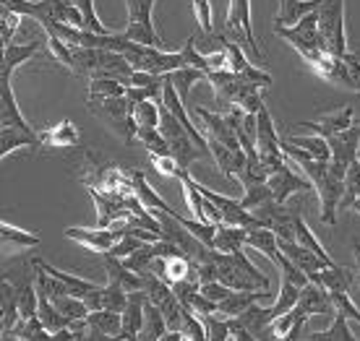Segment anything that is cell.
<instances>
[{"label": "cell", "instance_id": "cell-1", "mask_svg": "<svg viewBox=\"0 0 360 341\" xmlns=\"http://www.w3.org/2000/svg\"><path fill=\"white\" fill-rule=\"evenodd\" d=\"M279 144H282V152H285V156H288L290 162L295 164V167H300L303 175L314 182L316 193L321 198V222L334 227L337 225L340 203H342V198H345V180H340L334 175L329 162L314 159L311 154H306L303 149H297V146L290 144L288 138H282Z\"/></svg>", "mask_w": 360, "mask_h": 341}, {"label": "cell", "instance_id": "cell-2", "mask_svg": "<svg viewBox=\"0 0 360 341\" xmlns=\"http://www.w3.org/2000/svg\"><path fill=\"white\" fill-rule=\"evenodd\" d=\"M160 133L165 135V141L170 146V156L178 159L180 170H188L196 159L212 156L207 149H201V146L193 141V135L186 131V126H183L165 105H160Z\"/></svg>", "mask_w": 360, "mask_h": 341}, {"label": "cell", "instance_id": "cell-3", "mask_svg": "<svg viewBox=\"0 0 360 341\" xmlns=\"http://www.w3.org/2000/svg\"><path fill=\"white\" fill-rule=\"evenodd\" d=\"M134 102L128 97H112V99H89V109L99 120H105L126 144L136 141V126L134 120Z\"/></svg>", "mask_w": 360, "mask_h": 341}, {"label": "cell", "instance_id": "cell-4", "mask_svg": "<svg viewBox=\"0 0 360 341\" xmlns=\"http://www.w3.org/2000/svg\"><path fill=\"white\" fill-rule=\"evenodd\" d=\"M319 34L324 53L345 58L347 55V39H345V0H324L319 8Z\"/></svg>", "mask_w": 360, "mask_h": 341}, {"label": "cell", "instance_id": "cell-5", "mask_svg": "<svg viewBox=\"0 0 360 341\" xmlns=\"http://www.w3.org/2000/svg\"><path fill=\"white\" fill-rule=\"evenodd\" d=\"M222 34L235 42V45H245L256 58H262V47L253 36L251 24V0H230V13H227L225 29Z\"/></svg>", "mask_w": 360, "mask_h": 341}, {"label": "cell", "instance_id": "cell-6", "mask_svg": "<svg viewBox=\"0 0 360 341\" xmlns=\"http://www.w3.org/2000/svg\"><path fill=\"white\" fill-rule=\"evenodd\" d=\"M152 11H154V0H128V24H126V29H123V34H126L131 42H139V45L165 47L162 42L157 39Z\"/></svg>", "mask_w": 360, "mask_h": 341}, {"label": "cell", "instance_id": "cell-7", "mask_svg": "<svg viewBox=\"0 0 360 341\" xmlns=\"http://www.w3.org/2000/svg\"><path fill=\"white\" fill-rule=\"evenodd\" d=\"M326 141H329V149H332V159H329V164H332V172L340 180H345V178H347L350 164L358 159L360 123H355V126L347 128V131H342V133L329 135Z\"/></svg>", "mask_w": 360, "mask_h": 341}, {"label": "cell", "instance_id": "cell-8", "mask_svg": "<svg viewBox=\"0 0 360 341\" xmlns=\"http://www.w3.org/2000/svg\"><path fill=\"white\" fill-rule=\"evenodd\" d=\"M253 216L259 219V229H271L277 234V240H295V219H292V211L285 208V203H277V201H269L264 206L253 208Z\"/></svg>", "mask_w": 360, "mask_h": 341}, {"label": "cell", "instance_id": "cell-9", "mask_svg": "<svg viewBox=\"0 0 360 341\" xmlns=\"http://www.w3.org/2000/svg\"><path fill=\"white\" fill-rule=\"evenodd\" d=\"M269 188H271V196L277 203H285L292 193H314V182L306 178V175H297L290 164H285L279 172L269 175Z\"/></svg>", "mask_w": 360, "mask_h": 341}, {"label": "cell", "instance_id": "cell-10", "mask_svg": "<svg viewBox=\"0 0 360 341\" xmlns=\"http://www.w3.org/2000/svg\"><path fill=\"white\" fill-rule=\"evenodd\" d=\"M65 237L73 240V243H82L84 248H89L94 253H110L117 245L120 234L110 227H97V229H89V227H68L65 229Z\"/></svg>", "mask_w": 360, "mask_h": 341}, {"label": "cell", "instance_id": "cell-11", "mask_svg": "<svg viewBox=\"0 0 360 341\" xmlns=\"http://www.w3.org/2000/svg\"><path fill=\"white\" fill-rule=\"evenodd\" d=\"M316 73L321 76V79H326L329 83H334V86H345V89H352V91H360L358 81L352 79L350 73V65L345 63V58H337V55H329L324 53L319 60L314 63Z\"/></svg>", "mask_w": 360, "mask_h": 341}, {"label": "cell", "instance_id": "cell-12", "mask_svg": "<svg viewBox=\"0 0 360 341\" xmlns=\"http://www.w3.org/2000/svg\"><path fill=\"white\" fill-rule=\"evenodd\" d=\"M128 295L126 289L115 284V281H108L105 287H94L89 295L84 297V302L89 305V310H115V313H123L128 305Z\"/></svg>", "mask_w": 360, "mask_h": 341}, {"label": "cell", "instance_id": "cell-13", "mask_svg": "<svg viewBox=\"0 0 360 341\" xmlns=\"http://www.w3.org/2000/svg\"><path fill=\"white\" fill-rule=\"evenodd\" d=\"M0 6L3 11H13V13L34 18L45 32L53 29V24H58L53 16V0H0Z\"/></svg>", "mask_w": 360, "mask_h": 341}, {"label": "cell", "instance_id": "cell-14", "mask_svg": "<svg viewBox=\"0 0 360 341\" xmlns=\"http://www.w3.org/2000/svg\"><path fill=\"white\" fill-rule=\"evenodd\" d=\"M146 302H149L146 292H131L128 295V305L123 310V331H120V339L123 341L139 339V333L144 328Z\"/></svg>", "mask_w": 360, "mask_h": 341}, {"label": "cell", "instance_id": "cell-15", "mask_svg": "<svg viewBox=\"0 0 360 341\" xmlns=\"http://www.w3.org/2000/svg\"><path fill=\"white\" fill-rule=\"evenodd\" d=\"M3 126L32 131L27 117L21 115V109H18V102L13 97V89H11V76H6V73H0V128Z\"/></svg>", "mask_w": 360, "mask_h": 341}, {"label": "cell", "instance_id": "cell-16", "mask_svg": "<svg viewBox=\"0 0 360 341\" xmlns=\"http://www.w3.org/2000/svg\"><path fill=\"white\" fill-rule=\"evenodd\" d=\"M352 107H340L324 115L321 120H316V123H300V131L306 128V131H314L316 135H321V138H329V135H337L352 128Z\"/></svg>", "mask_w": 360, "mask_h": 341}, {"label": "cell", "instance_id": "cell-17", "mask_svg": "<svg viewBox=\"0 0 360 341\" xmlns=\"http://www.w3.org/2000/svg\"><path fill=\"white\" fill-rule=\"evenodd\" d=\"M105 255V269H108V281H115L126 292H144V274H136L123 263L120 258L110 255V253H102Z\"/></svg>", "mask_w": 360, "mask_h": 341}, {"label": "cell", "instance_id": "cell-18", "mask_svg": "<svg viewBox=\"0 0 360 341\" xmlns=\"http://www.w3.org/2000/svg\"><path fill=\"white\" fill-rule=\"evenodd\" d=\"M227 55H230V71L238 73L240 79L256 83V86H271V76L266 71H262V68H256V65L248 63L240 45L230 42V45H227Z\"/></svg>", "mask_w": 360, "mask_h": 341}, {"label": "cell", "instance_id": "cell-19", "mask_svg": "<svg viewBox=\"0 0 360 341\" xmlns=\"http://www.w3.org/2000/svg\"><path fill=\"white\" fill-rule=\"evenodd\" d=\"M324 6V0H279V11L274 18V27H295L300 18Z\"/></svg>", "mask_w": 360, "mask_h": 341}, {"label": "cell", "instance_id": "cell-20", "mask_svg": "<svg viewBox=\"0 0 360 341\" xmlns=\"http://www.w3.org/2000/svg\"><path fill=\"white\" fill-rule=\"evenodd\" d=\"M297 305L303 307L308 315H334V302H332V295H329V289L319 287L314 281H308L303 292H300V300H297Z\"/></svg>", "mask_w": 360, "mask_h": 341}, {"label": "cell", "instance_id": "cell-21", "mask_svg": "<svg viewBox=\"0 0 360 341\" xmlns=\"http://www.w3.org/2000/svg\"><path fill=\"white\" fill-rule=\"evenodd\" d=\"M126 175H128V180H131V185H134V193H136V198L144 203L149 211H165V214H172V216H178V211L172 206H167L162 198L157 196L152 190V185L144 180V175L141 172H136V170H126Z\"/></svg>", "mask_w": 360, "mask_h": 341}, {"label": "cell", "instance_id": "cell-22", "mask_svg": "<svg viewBox=\"0 0 360 341\" xmlns=\"http://www.w3.org/2000/svg\"><path fill=\"white\" fill-rule=\"evenodd\" d=\"M24 146L39 149V146H42V138H39L34 131H21V128H11V126L0 128V156H3V159H6L11 152L24 149Z\"/></svg>", "mask_w": 360, "mask_h": 341}, {"label": "cell", "instance_id": "cell-23", "mask_svg": "<svg viewBox=\"0 0 360 341\" xmlns=\"http://www.w3.org/2000/svg\"><path fill=\"white\" fill-rule=\"evenodd\" d=\"M311 281L319 284V287L329 289V292H347L352 287V274L350 269H345V266L337 263V266H326L319 274H314Z\"/></svg>", "mask_w": 360, "mask_h": 341}, {"label": "cell", "instance_id": "cell-24", "mask_svg": "<svg viewBox=\"0 0 360 341\" xmlns=\"http://www.w3.org/2000/svg\"><path fill=\"white\" fill-rule=\"evenodd\" d=\"M245 237H248V229L245 227H230V225H219L217 227V237H214V250L227 253V255H235V253L243 250Z\"/></svg>", "mask_w": 360, "mask_h": 341}, {"label": "cell", "instance_id": "cell-25", "mask_svg": "<svg viewBox=\"0 0 360 341\" xmlns=\"http://www.w3.org/2000/svg\"><path fill=\"white\" fill-rule=\"evenodd\" d=\"M3 339H8L13 328L21 323V313H18V289L11 287L8 279H3Z\"/></svg>", "mask_w": 360, "mask_h": 341}, {"label": "cell", "instance_id": "cell-26", "mask_svg": "<svg viewBox=\"0 0 360 341\" xmlns=\"http://www.w3.org/2000/svg\"><path fill=\"white\" fill-rule=\"evenodd\" d=\"M262 297H269V292H238L233 289V295L222 300V302H217L219 307V315H225V318H238L240 313H245L251 305H256Z\"/></svg>", "mask_w": 360, "mask_h": 341}, {"label": "cell", "instance_id": "cell-27", "mask_svg": "<svg viewBox=\"0 0 360 341\" xmlns=\"http://www.w3.org/2000/svg\"><path fill=\"white\" fill-rule=\"evenodd\" d=\"M300 341H360L352 336L350 323H347V315L345 313H334L332 315V326L326 331H314L303 336Z\"/></svg>", "mask_w": 360, "mask_h": 341}, {"label": "cell", "instance_id": "cell-28", "mask_svg": "<svg viewBox=\"0 0 360 341\" xmlns=\"http://www.w3.org/2000/svg\"><path fill=\"white\" fill-rule=\"evenodd\" d=\"M42 138V146H53V149H68V146L79 144V131L73 126L71 120H60L55 128L45 131L39 135Z\"/></svg>", "mask_w": 360, "mask_h": 341}, {"label": "cell", "instance_id": "cell-29", "mask_svg": "<svg viewBox=\"0 0 360 341\" xmlns=\"http://www.w3.org/2000/svg\"><path fill=\"white\" fill-rule=\"evenodd\" d=\"M39 295V292H37ZM37 318L42 321V326H45L50 333H58L63 331V328H71L73 321H68L58 307H55V302L50 300V297L39 295V307H37Z\"/></svg>", "mask_w": 360, "mask_h": 341}, {"label": "cell", "instance_id": "cell-30", "mask_svg": "<svg viewBox=\"0 0 360 341\" xmlns=\"http://www.w3.org/2000/svg\"><path fill=\"white\" fill-rule=\"evenodd\" d=\"M32 266L34 269H42L45 274H50V276H58L63 284H68V289L73 292V297H86L94 289V284L91 281H86V279H79V276H71V274H65V271L60 269H55V266H50V263H45L42 258H32Z\"/></svg>", "mask_w": 360, "mask_h": 341}, {"label": "cell", "instance_id": "cell-31", "mask_svg": "<svg viewBox=\"0 0 360 341\" xmlns=\"http://www.w3.org/2000/svg\"><path fill=\"white\" fill-rule=\"evenodd\" d=\"M300 292H303V287H297L292 279L282 276V281H279L277 302L271 305V315H274V321H277V318H282V315H288L290 310L297 305V300H300ZM274 321H271V323H274Z\"/></svg>", "mask_w": 360, "mask_h": 341}, {"label": "cell", "instance_id": "cell-32", "mask_svg": "<svg viewBox=\"0 0 360 341\" xmlns=\"http://www.w3.org/2000/svg\"><path fill=\"white\" fill-rule=\"evenodd\" d=\"M37 47H42V42H32V45H8L3 47V65H0V73H11L16 71L21 63H27L37 55Z\"/></svg>", "mask_w": 360, "mask_h": 341}, {"label": "cell", "instance_id": "cell-33", "mask_svg": "<svg viewBox=\"0 0 360 341\" xmlns=\"http://www.w3.org/2000/svg\"><path fill=\"white\" fill-rule=\"evenodd\" d=\"M167 333V321H165V315L160 313V307L152 305V302H146V315H144V328L139 333V339L136 341H160Z\"/></svg>", "mask_w": 360, "mask_h": 341}, {"label": "cell", "instance_id": "cell-34", "mask_svg": "<svg viewBox=\"0 0 360 341\" xmlns=\"http://www.w3.org/2000/svg\"><path fill=\"white\" fill-rule=\"evenodd\" d=\"M290 144L297 146V149H303L306 154H311L314 159L319 162H329L332 159V149H329V141L321 138V135H290L288 138Z\"/></svg>", "mask_w": 360, "mask_h": 341}, {"label": "cell", "instance_id": "cell-35", "mask_svg": "<svg viewBox=\"0 0 360 341\" xmlns=\"http://www.w3.org/2000/svg\"><path fill=\"white\" fill-rule=\"evenodd\" d=\"M342 211H358L360 214V162L350 164V170H347V178H345V198L342 203H340Z\"/></svg>", "mask_w": 360, "mask_h": 341}, {"label": "cell", "instance_id": "cell-36", "mask_svg": "<svg viewBox=\"0 0 360 341\" xmlns=\"http://www.w3.org/2000/svg\"><path fill=\"white\" fill-rule=\"evenodd\" d=\"M86 323L97 331L108 333V336H120L123 331V313H115V310H91Z\"/></svg>", "mask_w": 360, "mask_h": 341}, {"label": "cell", "instance_id": "cell-37", "mask_svg": "<svg viewBox=\"0 0 360 341\" xmlns=\"http://www.w3.org/2000/svg\"><path fill=\"white\" fill-rule=\"evenodd\" d=\"M292 219H295V240H297V243L303 245V248H308L311 253H316V255H319L321 260H326V263H334L332 255H329V253H326L324 248L319 245L316 234L311 232V227L306 225V219L297 214V211H292Z\"/></svg>", "mask_w": 360, "mask_h": 341}, {"label": "cell", "instance_id": "cell-38", "mask_svg": "<svg viewBox=\"0 0 360 341\" xmlns=\"http://www.w3.org/2000/svg\"><path fill=\"white\" fill-rule=\"evenodd\" d=\"M34 287L39 295L50 297V300H58V297H73V292L68 289V284H63L58 276H50L42 269H34Z\"/></svg>", "mask_w": 360, "mask_h": 341}, {"label": "cell", "instance_id": "cell-39", "mask_svg": "<svg viewBox=\"0 0 360 341\" xmlns=\"http://www.w3.org/2000/svg\"><path fill=\"white\" fill-rule=\"evenodd\" d=\"M11 339H18V341H53V333L47 331L45 326H42V321L34 315V318L21 321V323L13 328Z\"/></svg>", "mask_w": 360, "mask_h": 341}, {"label": "cell", "instance_id": "cell-40", "mask_svg": "<svg viewBox=\"0 0 360 341\" xmlns=\"http://www.w3.org/2000/svg\"><path fill=\"white\" fill-rule=\"evenodd\" d=\"M53 16L58 24H68V27L84 29V16L73 0H53Z\"/></svg>", "mask_w": 360, "mask_h": 341}, {"label": "cell", "instance_id": "cell-41", "mask_svg": "<svg viewBox=\"0 0 360 341\" xmlns=\"http://www.w3.org/2000/svg\"><path fill=\"white\" fill-rule=\"evenodd\" d=\"M172 79V83H175V89H178L180 99L186 102V107H188V91L191 86L196 81H201V79H207V73L204 71H198V68H180V71L175 73H167Z\"/></svg>", "mask_w": 360, "mask_h": 341}, {"label": "cell", "instance_id": "cell-42", "mask_svg": "<svg viewBox=\"0 0 360 341\" xmlns=\"http://www.w3.org/2000/svg\"><path fill=\"white\" fill-rule=\"evenodd\" d=\"M136 141L144 146L149 154H170V146L165 141V135L160 133V128H139L136 131Z\"/></svg>", "mask_w": 360, "mask_h": 341}, {"label": "cell", "instance_id": "cell-43", "mask_svg": "<svg viewBox=\"0 0 360 341\" xmlns=\"http://www.w3.org/2000/svg\"><path fill=\"white\" fill-rule=\"evenodd\" d=\"M128 86H123L115 79H91L89 83V99H112V97H126Z\"/></svg>", "mask_w": 360, "mask_h": 341}, {"label": "cell", "instance_id": "cell-44", "mask_svg": "<svg viewBox=\"0 0 360 341\" xmlns=\"http://www.w3.org/2000/svg\"><path fill=\"white\" fill-rule=\"evenodd\" d=\"M53 302L68 321H86L91 313L89 305L84 302L82 297H58V300H53Z\"/></svg>", "mask_w": 360, "mask_h": 341}, {"label": "cell", "instance_id": "cell-45", "mask_svg": "<svg viewBox=\"0 0 360 341\" xmlns=\"http://www.w3.org/2000/svg\"><path fill=\"white\" fill-rule=\"evenodd\" d=\"M201 323L207 328V339L209 341H230L233 339V333H230V318L225 315H207V318H201Z\"/></svg>", "mask_w": 360, "mask_h": 341}, {"label": "cell", "instance_id": "cell-46", "mask_svg": "<svg viewBox=\"0 0 360 341\" xmlns=\"http://www.w3.org/2000/svg\"><path fill=\"white\" fill-rule=\"evenodd\" d=\"M0 240L3 243H13L18 248H34V245H39V237L34 232H24V229H18V227L8 225V222L0 225Z\"/></svg>", "mask_w": 360, "mask_h": 341}, {"label": "cell", "instance_id": "cell-47", "mask_svg": "<svg viewBox=\"0 0 360 341\" xmlns=\"http://www.w3.org/2000/svg\"><path fill=\"white\" fill-rule=\"evenodd\" d=\"M134 120L139 128H160V105L157 102H139L134 107Z\"/></svg>", "mask_w": 360, "mask_h": 341}, {"label": "cell", "instance_id": "cell-48", "mask_svg": "<svg viewBox=\"0 0 360 341\" xmlns=\"http://www.w3.org/2000/svg\"><path fill=\"white\" fill-rule=\"evenodd\" d=\"M183 307H188L191 313L198 315V318H207V315L219 313V307H217L214 300H209V297L201 295V289L191 292V295L186 297V300H183Z\"/></svg>", "mask_w": 360, "mask_h": 341}, {"label": "cell", "instance_id": "cell-49", "mask_svg": "<svg viewBox=\"0 0 360 341\" xmlns=\"http://www.w3.org/2000/svg\"><path fill=\"white\" fill-rule=\"evenodd\" d=\"M76 6L84 16V32H91V34H112V29H108L94 13V0H76Z\"/></svg>", "mask_w": 360, "mask_h": 341}, {"label": "cell", "instance_id": "cell-50", "mask_svg": "<svg viewBox=\"0 0 360 341\" xmlns=\"http://www.w3.org/2000/svg\"><path fill=\"white\" fill-rule=\"evenodd\" d=\"M37 307H39V295H37V287H32V284H24V287L18 289V313H21V321L34 318Z\"/></svg>", "mask_w": 360, "mask_h": 341}, {"label": "cell", "instance_id": "cell-51", "mask_svg": "<svg viewBox=\"0 0 360 341\" xmlns=\"http://www.w3.org/2000/svg\"><path fill=\"white\" fill-rule=\"evenodd\" d=\"M144 245H146V240H141V237H136V234L128 232L117 240V245L110 250V255H115V258L123 260V258H128V255H134V253L139 250V248H144Z\"/></svg>", "mask_w": 360, "mask_h": 341}, {"label": "cell", "instance_id": "cell-52", "mask_svg": "<svg viewBox=\"0 0 360 341\" xmlns=\"http://www.w3.org/2000/svg\"><path fill=\"white\" fill-rule=\"evenodd\" d=\"M0 16H3V27H0V32H3V47L13 45L11 39H13V34L18 32V27H21V13H13V11H3L0 8Z\"/></svg>", "mask_w": 360, "mask_h": 341}, {"label": "cell", "instance_id": "cell-53", "mask_svg": "<svg viewBox=\"0 0 360 341\" xmlns=\"http://www.w3.org/2000/svg\"><path fill=\"white\" fill-rule=\"evenodd\" d=\"M149 156H152V167L160 172L162 178H178L180 164L175 156H170V154H162V156H160V154H149Z\"/></svg>", "mask_w": 360, "mask_h": 341}, {"label": "cell", "instance_id": "cell-54", "mask_svg": "<svg viewBox=\"0 0 360 341\" xmlns=\"http://www.w3.org/2000/svg\"><path fill=\"white\" fill-rule=\"evenodd\" d=\"M329 295H332V302H334V310H337V313H345L347 318H352V321H358L360 323V310L352 305V300L347 292H329Z\"/></svg>", "mask_w": 360, "mask_h": 341}, {"label": "cell", "instance_id": "cell-55", "mask_svg": "<svg viewBox=\"0 0 360 341\" xmlns=\"http://www.w3.org/2000/svg\"><path fill=\"white\" fill-rule=\"evenodd\" d=\"M162 81H165V76H154V73H146V71H134L128 89H146V86H157V83H162Z\"/></svg>", "mask_w": 360, "mask_h": 341}, {"label": "cell", "instance_id": "cell-56", "mask_svg": "<svg viewBox=\"0 0 360 341\" xmlns=\"http://www.w3.org/2000/svg\"><path fill=\"white\" fill-rule=\"evenodd\" d=\"M191 3H193V11H196L198 27L204 32H212V6H209V0H191Z\"/></svg>", "mask_w": 360, "mask_h": 341}, {"label": "cell", "instance_id": "cell-57", "mask_svg": "<svg viewBox=\"0 0 360 341\" xmlns=\"http://www.w3.org/2000/svg\"><path fill=\"white\" fill-rule=\"evenodd\" d=\"M86 339L89 341H123L120 336H108V333H102V331H97V328H86Z\"/></svg>", "mask_w": 360, "mask_h": 341}, {"label": "cell", "instance_id": "cell-58", "mask_svg": "<svg viewBox=\"0 0 360 341\" xmlns=\"http://www.w3.org/2000/svg\"><path fill=\"white\" fill-rule=\"evenodd\" d=\"M160 341H186V336H183L180 331H167Z\"/></svg>", "mask_w": 360, "mask_h": 341}, {"label": "cell", "instance_id": "cell-59", "mask_svg": "<svg viewBox=\"0 0 360 341\" xmlns=\"http://www.w3.org/2000/svg\"><path fill=\"white\" fill-rule=\"evenodd\" d=\"M352 253H355V260H358V269H360V243H352Z\"/></svg>", "mask_w": 360, "mask_h": 341}, {"label": "cell", "instance_id": "cell-60", "mask_svg": "<svg viewBox=\"0 0 360 341\" xmlns=\"http://www.w3.org/2000/svg\"><path fill=\"white\" fill-rule=\"evenodd\" d=\"M358 162H360V146H358Z\"/></svg>", "mask_w": 360, "mask_h": 341}, {"label": "cell", "instance_id": "cell-61", "mask_svg": "<svg viewBox=\"0 0 360 341\" xmlns=\"http://www.w3.org/2000/svg\"><path fill=\"white\" fill-rule=\"evenodd\" d=\"M186 341H191V339H186Z\"/></svg>", "mask_w": 360, "mask_h": 341}]
</instances>
